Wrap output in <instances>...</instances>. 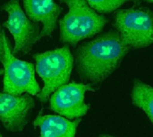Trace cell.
<instances>
[{"mask_svg": "<svg viewBox=\"0 0 153 137\" xmlns=\"http://www.w3.org/2000/svg\"><path fill=\"white\" fill-rule=\"evenodd\" d=\"M130 51L118 32L115 29H109L75 48L74 57L76 72L82 81L101 83L119 68Z\"/></svg>", "mask_w": 153, "mask_h": 137, "instance_id": "6da1fadb", "label": "cell"}, {"mask_svg": "<svg viewBox=\"0 0 153 137\" xmlns=\"http://www.w3.org/2000/svg\"><path fill=\"white\" fill-rule=\"evenodd\" d=\"M68 7V12L58 20L60 42L75 47L83 39L100 33L108 19L92 9L86 0H59Z\"/></svg>", "mask_w": 153, "mask_h": 137, "instance_id": "7a4b0ae2", "label": "cell"}, {"mask_svg": "<svg viewBox=\"0 0 153 137\" xmlns=\"http://www.w3.org/2000/svg\"><path fill=\"white\" fill-rule=\"evenodd\" d=\"M32 57L36 62V71L44 82L43 88L36 96L40 103H45L57 88L69 83L74 67V57L68 45L34 53Z\"/></svg>", "mask_w": 153, "mask_h": 137, "instance_id": "3957f363", "label": "cell"}, {"mask_svg": "<svg viewBox=\"0 0 153 137\" xmlns=\"http://www.w3.org/2000/svg\"><path fill=\"white\" fill-rule=\"evenodd\" d=\"M114 27L131 50L153 45V12L150 9H120L116 12Z\"/></svg>", "mask_w": 153, "mask_h": 137, "instance_id": "277c9868", "label": "cell"}, {"mask_svg": "<svg viewBox=\"0 0 153 137\" xmlns=\"http://www.w3.org/2000/svg\"><path fill=\"white\" fill-rule=\"evenodd\" d=\"M3 39L4 53L1 62L4 67V93L13 95H22L26 93L36 96L41 89L35 78L34 64L19 60L13 54L4 30Z\"/></svg>", "mask_w": 153, "mask_h": 137, "instance_id": "5b68a950", "label": "cell"}, {"mask_svg": "<svg viewBox=\"0 0 153 137\" xmlns=\"http://www.w3.org/2000/svg\"><path fill=\"white\" fill-rule=\"evenodd\" d=\"M0 9L7 13V20L2 24L14 40L13 55L23 56L30 52L34 45L40 40V25L31 21L22 9L20 0H8Z\"/></svg>", "mask_w": 153, "mask_h": 137, "instance_id": "8992f818", "label": "cell"}, {"mask_svg": "<svg viewBox=\"0 0 153 137\" xmlns=\"http://www.w3.org/2000/svg\"><path fill=\"white\" fill-rule=\"evenodd\" d=\"M87 91H95L92 84L72 82L64 85L50 96V109L68 119H80L86 115L91 108L84 102Z\"/></svg>", "mask_w": 153, "mask_h": 137, "instance_id": "52a82bcc", "label": "cell"}, {"mask_svg": "<svg viewBox=\"0 0 153 137\" xmlns=\"http://www.w3.org/2000/svg\"><path fill=\"white\" fill-rule=\"evenodd\" d=\"M35 101L30 95H13L0 93V121L13 133L21 132L30 121Z\"/></svg>", "mask_w": 153, "mask_h": 137, "instance_id": "ba28073f", "label": "cell"}, {"mask_svg": "<svg viewBox=\"0 0 153 137\" xmlns=\"http://www.w3.org/2000/svg\"><path fill=\"white\" fill-rule=\"evenodd\" d=\"M24 12L34 22L42 24L39 39L51 37L64 8L55 0H22Z\"/></svg>", "mask_w": 153, "mask_h": 137, "instance_id": "9c48e42d", "label": "cell"}, {"mask_svg": "<svg viewBox=\"0 0 153 137\" xmlns=\"http://www.w3.org/2000/svg\"><path fill=\"white\" fill-rule=\"evenodd\" d=\"M82 118L68 119L57 115H39L33 121L40 128V137H74Z\"/></svg>", "mask_w": 153, "mask_h": 137, "instance_id": "30bf717a", "label": "cell"}, {"mask_svg": "<svg viewBox=\"0 0 153 137\" xmlns=\"http://www.w3.org/2000/svg\"><path fill=\"white\" fill-rule=\"evenodd\" d=\"M132 103L141 109L153 124V86L135 78L131 92Z\"/></svg>", "mask_w": 153, "mask_h": 137, "instance_id": "8fae6325", "label": "cell"}, {"mask_svg": "<svg viewBox=\"0 0 153 137\" xmlns=\"http://www.w3.org/2000/svg\"><path fill=\"white\" fill-rule=\"evenodd\" d=\"M89 5L94 9L97 12L103 13H110L112 12L117 11L119 7H121L125 3L130 0H86Z\"/></svg>", "mask_w": 153, "mask_h": 137, "instance_id": "7c38bea8", "label": "cell"}, {"mask_svg": "<svg viewBox=\"0 0 153 137\" xmlns=\"http://www.w3.org/2000/svg\"><path fill=\"white\" fill-rule=\"evenodd\" d=\"M3 33H4V29H3V26L0 25V62L2 60V56L4 53V39H3Z\"/></svg>", "mask_w": 153, "mask_h": 137, "instance_id": "4fadbf2b", "label": "cell"}, {"mask_svg": "<svg viewBox=\"0 0 153 137\" xmlns=\"http://www.w3.org/2000/svg\"><path fill=\"white\" fill-rule=\"evenodd\" d=\"M130 1L134 2L135 4H141V3H142V1H143V0H130Z\"/></svg>", "mask_w": 153, "mask_h": 137, "instance_id": "5bb4252c", "label": "cell"}, {"mask_svg": "<svg viewBox=\"0 0 153 137\" xmlns=\"http://www.w3.org/2000/svg\"><path fill=\"white\" fill-rule=\"evenodd\" d=\"M100 137H115V136H109V135H101Z\"/></svg>", "mask_w": 153, "mask_h": 137, "instance_id": "9a60e30c", "label": "cell"}, {"mask_svg": "<svg viewBox=\"0 0 153 137\" xmlns=\"http://www.w3.org/2000/svg\"><path fill=\"white\" fill-rule=\"evenodd\" d=\"M145 2L147 3H151V4H153V0H144Z\"/></svg>", "mask_w": 153, "mask_h": 137, "instance_id": "2e32d148", "label": "cell"}, {"mask_svg": "<svg viewBox=\"0 0 153 137\" xmlns=\"http://www.w3.org/2000/svg\"><path fill=\"white\" fill-rule=\"evenodd\" d=\"M4 73V70H0V75H2Z\"/></svg>", "mask_w": 153, "mask_h": 137, "instance_id": "e0dca14e", "label": "cell"}, {"mask_svg": "<svg viewBox=\"0 0 153 137\" xmlns=\"http://www.w3.org/2000/svg\"><path fill=\"white\" fill-rule=\"evenodd\" d=\"M0 137H3V136H2V135H1V134H0Z\"/></svg>", "mask_w": 153, "mask_h": 137, "instance_id": "ac0fdd59", "label": "cell"}]
</instances>
